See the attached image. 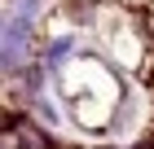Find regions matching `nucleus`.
<instances>
[{
	"instance_id": "1",
	"label": "nucleus",
	"mask_w": 154,
	"mask_h": 149,
	"mask_svg": "<svg viewBox=\"0 0 154 149\" xmlns=\"http://www.w3.org/2000/svg\"><path fill=\"white\" fill-rule=\"evenodd\" d=\"M26 26H31V9L18 13V18L5 26V35H0V70L26 66V53H31V44H26Z\"/></svg>"
}]
</instances>
